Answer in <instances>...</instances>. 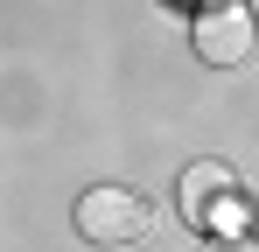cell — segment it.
Returning <instances> with one entry per match:
<instances>
[{
	"mask_svg": "<svg viewBox=\"0 0 259 252\" xmlns=\"http://www.w3.org/2000/svg\"><path fill=\"white\" fill-rule=\"evenodd\" d=\"M175 196H182V217H189L203 238H252V203H245L238 175H231L224 161H196V168H182Z\"/></svg>",
	"mask_w": 259,
	"mask_h": 252,
	"instance_id": "1",
	"label": "cell"
},
{
	"mask_svg": "<svg viewBox=\"0 0 259 252\" xmlns=\"http://www.w3.org/2000/svg\"><path fill=\"white\" fill-rule=\"evenodd\" d=\"M203 7H210V0H203Z\"/></svg>",
	"mask_w": 259,
	"mask_h": 252,
	"instance_id": "5",
	"label": "cell"
},
{
	"mask_svg": "<svg viewBox=\"0 0 259 252\" xmlns=\"http://www.w3.org/2000/svg\"><path fill=\"white\" fill-rule=\"evenodd\" d=\"M252 42H259V21H252V7L245 0H210V7H196V56L203 63H245L252 56Z\"/></svg>",
	"mask_w": 259,
	"mask_h": 252,
	"instance_id": "3",
	"label": "cell"
},
{
	"mask_svg": "<svg viewBox=\"0 0 259 252\" xmlns=\"http://www.w3.org/2000/svg\"><path fill=\"white\" fill-rule=\"evenodd\" d=\"M147 224H154V210L140 203L133 189H119V182H98V189L77 196V231L91 245H140Z\"/></svg>",
	"mask_w": 259,
	"mask_h": 252,
	"instance_id": "2",
	"label": "cell"
},
{
	"mask_svg": "<svg viewBox=\"0 0 259 252\" xmlns=\"http://www.w3.org/2000/svg\"><path fill=\"white\" fill-rule=\"evenodd\" d=\"M203 252H259L252 238H203Z\"/></svg>",
	"mask_w": 259,
	"mask_h": 252,
	"instance_id": "4",
	"label": "cell"
}]
</instances>
